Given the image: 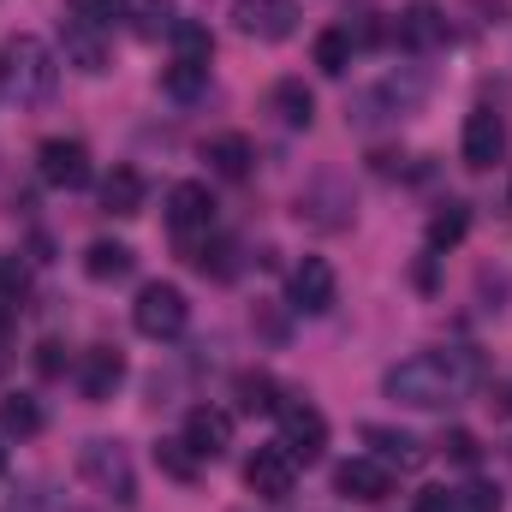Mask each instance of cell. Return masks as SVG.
I'll return each instance as SVG.
<instances>
[{
  "mask_svg": "<svg viewBox=\"0 0 512 512\" xmlns=\"http://www.w3.org/2000/svg\"><path fill=\"white\" fill-rule=\"evenodd\" d=\"M179 18H173V6L167 0H143V36H155V30H173Z\"/></svg>",
  "mask_w": 512,
  "mask_h": 512,
  "instance_id": "cell-33",
  "label": "cell"
},
{
  "mask_svg": "<svg viewBox=\"0 0 512 512\" xmlns=\"http://www.w3.org/2000/svg\"><path fill=\"white\" fill-rule=\"evenodd\" d=\"M0 471H6V447H0Z\"/></svg>",
  "mask_w": 512,
  "mask_h": 512,
  "instance_id": "cell-39",
  "label": "cell"
},
{
  "mask_svg": "<svg viewBox=\"0 0 512 512\" xmlns=\"http://www.w3.org/2000/svg\"><path fill=\"white\" fill-rule=\"evenodd\" d=\"M352 36H346V24H334V30H322L316 36V66L328 72V78H346V66H352Z\"/></svg>",
  "mask_w": 512,
  "mask_h": 512,
  "instance_id": "cell-27",
  "label": "cell"
},
{
  "mask_svg": "<svg viewBox=\"0 0 512 512\" xmlns=\"http://www.w3.org/2000/svg\"><path fill=\"white\" fill-rule=\"evenodd\" d=\"M131 322H137L143 340H179L185 322H191V304H185V292L173 280H149L137 292V304H131Z\"/></svg>",
  "mask_w": 512,
  "mask_h": 512,
  "instance_id": "cell-4",
  "label": "cell"
},
{
  "mask_svg": "<svg viewBox=\"0 0 512 512\" xmlns=\"http://www.w3.org/2000/svg\"><path fill=\"white\" fill-rule=\"evenodd\" d=\"M60 54H66V66H78V72H108V42H102V30L96 24H84V18H66L60 24Z\"/></svg>",
  "mask_w": 512,
  "mask_h": 512,
  "instance_id": "cell-15",
  "label": "cell"
},
{
  "mask_svg": "<svg viewBox=\"0 0 512 512\" xmlns=\"http://www.w3.org/2000/svg\"><path fill=\"white\" fill-rule=\"evenodd\" d=\"M328 304H334V268H328L322 256H304V262L292 268V310L322 316Z\"/></svg>",
  "mask_w": 512,
  "mask_h": 512,
  "instance_id": "cell-16",
  "label": "cell"
},
{
  "mask_svg": "<svg viewBox=\"0 0 512 512\" xmlns=\"http://www.w3.org/2000/svg\"><path fill=\"white\" fill-rule=\"evenodd\" d=\"M6 358H12V328H6V316H0V370H6Z\"/></svg>",
  "mask_w": 512,
  "mask_h": 512,
  "instance_id": "cell-37",
  "label": "cell"
},
{
  "mask_svg": "<svg viewBox=\"0 0 512 512\" xmlns=\"http://www.w3.org/2000/svg\"><path fill=\"white\" fill-rule=\"evenodd\" d=\"M191 268H197V274H215V280H233V274H239V245H233V239H203V245L191 251Z\"/></svg>",
  "mask_w": 512,
  "mask_h": 512,
  "instance_id": "cell-25",
  "label": "cell"
},
{
  "mask_svg": "<svg viewBox=\"0 0 512 512\" xmlns=\"http://www.w3.org/2000/svg\"><path fill=\"white\" fill-rule=\"evenodd\" d=\"M36 364H42V376H60V370H66V358H60V346H54V340L42 346V358H36Z\"/></svg>",
  "mask_w": 512,
  "mask_h": 512,
  "instance_id": "cell-36",
  "label": "cell"
},
{
  "mask_svg": "<svg viewBox=\"0 0 512 512\" xmlns=\"http://www.w3.org/2000/svg\"><path fill=\"white\" fill-rule=\"evenodd\" d=\"M268 108L280 114V126H292V131H304L310 120H316V96H310L298 78H280V84L268 90Z\"/></svg>",
  "mask_w": 512,
  "mask_h": 512,
  "instance_id": "cell-20",
  "label": "cell"
},
{
  "mask_svg": "<svg viewBox=\"0 0 512 512\" xmlns=\"http://www.w3.org/2000/svg\"><path fill=\"white\" fill-rule=\"evenodd\" d=\"M66 12L84 18V24H96V30H108V24L126 18V0H66Z\"/></svg>",
  "mask_w": 512,
  "mask_h": 512,
  "instance_id": "cell-30",
  "label": "cell"
},
{
  "mask_svg": "<svg viewBox=\"0 0 512 512\" xmlns=\"http://www.w3.org/2000/svg\"><path fill=\"white\" fill-rule=\"evenodd\" d=\"M292 483H298V459L280 441L274 447H256L251 459H245V489H251L256 501H286Z\"/></svg>",
  "mask_w": 512,
  "mask_h": 512,
  "instance_id": "cell-9",
  "label": "cell"
},
{
  "mask_svg": "<svg viewBox=\"0 0 512 512\" xmlns=\"http://www.w3.org/2000/svg\"><path fill=\"white\" fill-rule=\"evenodd\" d=\"M36 173L54 185V191H84L90 185V149L78 143V137H48L42 149H36Z\"/></svg>",
  "mask_w": 512,
  "mask_h": 512,
  "instance_id": "cell-7",
  "label": "cell"
},
{
  "mask_svg": "<svg viewBox=\"0 0 512 512\" xmlns=\"http://www.w3.org/2000/svg\"><path fill=\"white\" fill-rule=\"evenodd\" d=\"M501 155H507V120L495 108H477L465 120V161L471 167H495Z\"/></svg>",
  "mask_w": 512,
  "mask_h": 512,
  "instance_id": "cell-17",
  "label": "cell"
},
{
  "mask_svg": "<svg viewBox=\"0 0 512 512\" xmlns=\"http://www.w3.org/2000/svg\"><path fill=\"white\" fill-rule=\"evenodd\" d=\"M393 42H399L405 54H435V48L447 42V12H441L435 0H411V6L393 18Z\"/></svg>",
  "mask_w": 512,
  "mask_h": 512,
  "instance_id": "cell-10",
  "label": "cell"
},
{
  "mask_svg": "<svg viewBox=\"0 0 512 512\" xmlns=\"http://www.w3.org/2000/svg\"><path fill=\"white\" fill-rule=\"evenodd\" d=\"M131 262H137L131 245H120V239H96V245L84 251V274H90V280H126Z\"/></svg>",
  "mask_w": 512,
  "mask_h": 512,
  "instance_id": "cell-22",
  "label": "cell"
},
{
  "mask_svg": "<svg viewBox=\"0 0 512 512\" xmlns=\"http://www.w3.org/2000/svg\"><path fill=\"white\" fill-rule=\"evenodd\" d=\"M364 441L376 447V459H382L387 471H393V465H399V471H417V465H423V441L405 435V429H382V423H370Z\"/></svg>",
  "mask_w": 512,
  "mask_h": 512,
  "instance_id": "cell-19",
  "label": "cell"
},
{
  "mask_svg": "<svg viewBox=\"0 0 512 512\" xmlns=\"http://www.w3.org/2000/svg\"><path fill=\"white\" fill-rule=\"evenodd\" d=\"M471 233V209L465 203H447V209H435V221H429V251H447V245H459Z\"/></svg>",
  "mask_w": 512,
  "mask_h": 512,
  "instance_id": "cell-28",
  "label": "cell"
},
{
  "mask_svg": "<svg viewBox=\"0 0 512 512\" xmlns=\"http://www.w3.org/2000/svg\"><path fill=\"white\" fill-rule=\"evenodd\" d=\"M161 90H167L173 102H191V96L209 90V66H203V60H173V66L161 72Z\"/></svg>",
  "mask_w": 512,
  "mask_h": 512,
  "instance_id": "cell-23",
  "label": "cell"
},
{
  "mask_svg": "<svg viewBox=\"0 0 512 512\" xmlns=\"http://www.w3.org/2000/svg\"><path fill=\"white\" fill-rule=\"evenodd\" d=\"M173 42H179V60H203V66H209V54H215L209 30H203V24H185V18L173 24Z\"/></svg>",
  "mask_w": 512,
  "mask_h": 512,
  "instance_id": "cell-31",
  "label": "cell"
},
{
  "mask_svg": "<svg viewBox=\"0 0 512 512\" xmlns=\"http://www.w3.org/2000/svg\"><path fill=\"white\" fill-rule=\"evenodd\" d=\"M78 477L96 495H108L114 507H131L137 501V471H131V453L120 441H84L78 447Z\"/></svg>",
  "mask_w": 512,
  "mask_h": 512,
  "instance_id": "cell-3",
  "label": "cell"
},
{
  "mask_svg": "<svg viewBox=\"0 0 512 512\" xmlns=\"http://www.w3.org/2000/svg\"><path fill=\"white\" fill-rule=\"evenodd\" d=\"M120 382H126V358H120V346H90V352L78 358V393H84L90 405L114 399Z\"/></svg>",
  "mask_w": 512,
  "mask_h": 512,
  "instance_id": "cell-13",
  "label": "cell"
},
{
  "mask_svg": "<svg viewBox=\"0 0 512 512\" xmlns=\"http://www.w3.org/2000/svg\"><path fill=\"white\" fill-rule=\"evenodd\" d=\"M423 90H429V84H423V72H405V78L393 72V78H382L376 90H364V96L352 102V120H358V126H382V120H399V114H411V108L423 102Z\"/></svg>",
  "mask_w": 512,
  "mask_h": 512,
  "instance_id": "cell-6",
  "label": "cell"
},
{
  "mask_svg": "<svg viewBox=\"0 0 512 512\" xmlns=\"http://www.w3.org/2000/svg\"><path fill=\"white\" fill-rule=\"evenodd\" d=\"M185 447H191L197 459H221V453L233 447V417H227L221 405H191V411H185Z\"/></svg>",
  "mask_w": 512,
  "mask_h": 512,
  "instance_id": "cell-14",
  "label": "cell"
},
{
  "mask_svg": "<svg viewBox=\"0 0 512 512\" xmlns=\"http://www.w3.org/2000/svg\"><path fill=\"white\" fill-rule=\"evenodd\" d=\"M280 447L292 453V459H322V447H328V417L316 411V405H304V399H280Z\"/></svg>",
  "mask_w": 512,
  "mask_h": 512,
  "instance_id": "cell-8",
  "label": "cell"
},
{
  "mask_svg": "<svg viewBox=\"0 0 512 512\" xmlns=\"http://www.w3.org/2000/svg\"><path fill=\"white\" fill-rule=\"evenodd\" d=\"M155 465H161L167 477H179V483L197 477V453H191L185 441H155Z\"/></svg>",
  "mask_w": 512,
  "mask_h": 512,
  "instance_id": "cell-29",
  "label": "cell"
},
{
  "mask_svg": "<svg viewBox=\"0 0 512 512\" xmlns=\"http://www.w3.org/2000/svg\"><path fill=\"white\" fill-rule=\"evenodd\" d=\"M167 227H173V239H179L185 256L197 251L203 239H215V197H209V185H197V179L173 185L167 191Z\"/></svg>",
  "mask_w": 512,
  "mask_h": 512,
  "instance_id": "cell-5",
  "label": "cell"
},
{
  "mask_svg": "<svg viewBox=\"0 0 512 512\" xmlns=\"http://www.w3.org/2000/svg\"><path fill=\"white\" fill-rule=\"evenodd\" d=\"M334 489L346 495V501H387L393 495V471H387L376 453H358V459H346L340 471H334Z\"/></svg>",
  "mask_w": 512,
  "mask_h": 512,
  "instance_id": "cell-12",
  "label": "cell"
},
{
  "mask_svg": "<svg viewBox=\"0 0 512 512\" xmlns=\"http://www.w3.org/2000/svg\"><path fill=\"white\" fill-rule=\"evenodd\" d=\"M233 18L256 42H286L298 30V0H233Z\"/></svg>",
  "mask_w": 512,
  "mask_h": 512,
  "instance_id": "cell-11",
  "label": "cell"
},
{
  "mask_svg": "<svg viewBox=\"0 0 512 512\" xmlns=\"http://www.w3.org/2000/svg\"><path fill=\"white\" fill-rule=\"evenodd\" d=\"M477 382H483V358L471 346H453V352H417V358L393 364L382 376V393L411 411H441V405L465 399Z\"/></svg>",
  "mask_w": 512,
  "mask_h": 512,
  "instance_id": "cell-1",
  "label": "cell"
},
{
  "mask_svg": "<svg viewBox=\"0 0 512 512\" xmlns=\"http://www.w3.org/2000/svg\"><path fill=\"white\" fill-rule=\"evenodd\" d=\"M441 447H447V459H453V465H477V441H471L465 429H453Z\"/></svg>",
  "mask_w": 512,
  "mask_h": 512,
  "instance_id": "cell-34",
  "label": "cell"
},
{
  "mask_svg": "<svg viewBox=\"0 0 512 512\" xmlns=\"http://www.w3.org/2000/svg\"><path fill=\"white\" fill-rule=\"evenodd\" d=\"M6 512H36V495H24V507H18V501H12V507Z\"/></svg>",
  "mask_w": 512,
  "mask_h": 512,
  "instance_id": "cell-38",
  "label": "cell"
},
{
  "mask_svg": "<svg viewBox=\"0 0 512 512\" xmlns=\"http://www.w3.org/2000/svg\"><path fill=\"white\" fill-rule=\"evenodd\" d=\"M102 209L120 215V221L143 209V173H137V167H114V173L102 179Z\"/></svg>",
  "mask_w": 512,
  "mask_h": 512,
  "instance_id": "cell-21",
  "label": "cell"
},
{
  "mask_svg": "<svg viewBox=\"0 0 512 512\" xmlns=\"http://www.w3.org/2000/svg\"><path fill=\"white\" fill-rule=\"evenodd\" d=\"M203 161H209V173H221V179H245L256 161L251 137H239V131H221V137H209L203 143Z\"/></svg>",
  "mask_w": 512,
  "mask_h": 512,
  "instance_id": "cell-18",
  "label": "cell"
},
{
  "mask_svg": "<svg viewBox=\"0 0 512 512\" xmlns=\"http://www.w3.org/2000/svg\"><path fill=\"white\" fill-rule=\"evenodd\" d=\"M0 429L18 435V441H30V435L42 429V405H36L30 393H6V399H0Z\"/></svg>",
  "mask_w": 512,
  "mask_h": 512,
  "instance_id": "cell-24",
  "label": "cell"
},
{
  "mask_svg": "<svg viewBox=\"0 0 512 512\" xmlns=\"http://www.w3.org/2000/svg\"><path fill=\"white\" fill-rule=\"evenodd\" d=\"M459 501H465V512H501V495H495V489H483V483L459 489Z\"/></svg>",
  "mask_w": 512,
  "mask_h": 512,
  "instance_id": "cell-35",
  "label": "cell"
},
{
  "mask_svg": "<svg viewBox=\"0 0 512 512\" xmlns=\"http://www.w3.org/2000/svg\"><path fill=\"white\" fill-rule=\"evenodd\" d=\"M233 393H239V405H245L251 417H262V411H280V387H274V376H268V370H245V376L233 382Z\"/></svg>",
  "mask_w": 512,
  "mask_h": 512,
  "instance_id": "cell-26",
  "label": "cell"
},
{
  "mask_svg": "<svg viewBox=\"0 0 512 512\" xmlns=\"http://www.w3.org/2000/svg\"><path fill=\"white\" fill-rule=\"evenodd\" d=\"M0 90L18 102V108H42L54 90H60V60L42 36H6L0 48Z\"/></svg>",
  "mask_w": 512,
  "mask_h": 512,
  "instance_id": "cell-2",
  "label": "cell"
},
{
  "mask_svg": "<svg viewBox=\"0 0 512 512\" xmlns=\"http://www.w3.org/2000/svg\"><path fill=\"white\" fill-rule=\"evenodd\" d=\"M417 512H465V501H459V489H423Z\"/></svg>",
  "mask_w": 512,
  "mask_h": 512,
  "instance_id": "cell-32",
  "label": "cell"
}]
</instances>
